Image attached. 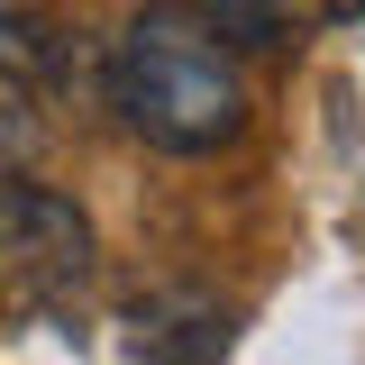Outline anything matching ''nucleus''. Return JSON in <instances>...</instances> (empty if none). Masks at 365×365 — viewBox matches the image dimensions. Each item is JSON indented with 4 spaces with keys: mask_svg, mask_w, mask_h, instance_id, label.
Listing matches in <instances>:
<instances>
[{
    "mask_svg": "<svg viewBox=\"0 0 365 365\" xmlns=\"http://www.w3.org/2000/svg\"><path fill=\"white\" fill-rule=\"evenodd\" d=\"M110 110L165 155H220L247 137V64L228 55L192 9L146 0L110 37Z\"/></svg>",
    "mask_w": 365,
    "mask_h": 365,
    "instance_id": "nucleus-1",
    "label": "nucleus"
},
{
    "mask_svg": "<svg viewBox=\"0 0 365 365\" xmlns=\"http://www.w3.org/2000/svg\"><path fill=\"white\" fill-rule=\"evenodd\" d=\"M73 46H64V19L55 0H0V73L28 91V83H64Z\"/></svg>",
    "mask_w": 365,
    "mask_h": 365,
    "instance_id": "nucleus-2",
    "label": "nucleus"
},
{
    "mask_svg": "<svg viewBox=\"0 0 365 365\" xmlns=\"http://www.w3.org/2000/svg\"><path fill=\"white\" fill-rule=\"evenodd\" d=\"M174 9H192L228 55H237V46H283L292 37V28H283V0H174Z\"/></svg>",
    "mask_w": 365,
    "mask_h": 365,
    "instance_id": "nucleus-3",
    "label": "nucleus"
},
{
    "mask_svg": "<svg viewBox=\"0 0 365 365\" xmlns=\"http://www.w3.org/2000/svg\"><path fill=\"white\" fill-rule=\"evenodd\" d=\"M28 146H37V110H28V91L0 73V165H19Z\"/></svg>",
    "mask_w": 365,
    "mask_h": 365,
    "instance_id": "nucleus-4",
    "label": "nucleus"
},
{
    "mask_svg": "<svg viewBox=\"0 0 365 365\" xmlns=\"http://www.w3.org/2000/svg\"><path fill=\"white\" fill-rule=\"evenodd\" d=\"M319 19H329V28H347V19H356V0H319Z\"/></svg>",
    "mask_w": 365,
    "mask_h": 365,
    "instance_id": "nucleus-5",
    "label": "nucleus"
}]
</instances>
